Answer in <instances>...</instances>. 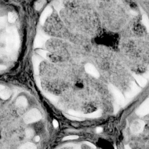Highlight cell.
Returning <instances> with one entry per match:
<instances>
[{
  "mask_svg": "<svg viewBox=\"0 0 149 149\" xmlns=\"http://www.w3.org/2000/svg\"><path fill=\"white\" fill-rule=\"evenodd\" d=\"M6 43V51L8 53L15 51L19 44V37L17 31L13 28H9L7 30V34L4 37Z\"/></svg>",
  "mask_w": 149,
  "mask_h": 149,
  "instance_id": "obj_1",
  "label": "cell"
},
{
  "mask_svg": "<svg viewBox=\"0 0 149 149\" xmlns=\"http://www.w3.org/2000/svg\"><path fill=\"white\" fill-rule=\"evenodd\" d=\"M42 115L37 109H32L24 117V121L26 124H31L41 119Z\"/></svg>",
  "mask_w": 149,
  "mask_h": 149,
  "instance_id": "obj_2",
  "label": "cell"
},
{
  "mask_svg": "<svg viewBox=\"0 0 149 149\" xmlns=\"http://www.w3.org/2000/svg\"><path fill=\"white\" fill-rule=\"evenodd\" d=\"M144 123L142 120H136L132 123L130 129L133 133L138 134L141 133L144 127Z\"/></svg>",
  "mask_w": 149,
  "mask_h": 149,
  "instance_id": "obj_3",
  "label": "cell"
},
{
  "mask_svg": "<svg viewBox=\"0 0 149 149\" xmlns=\"http://www.w3.org/2000/svg\"><path fill=\"white\" fill-rule=\"evenodd\" d=\"M149 112V105L148 100L144 102L136 111V114L140 117H143L148 114Z\"/></svg>",
  "mask_w": 149,
  "mask_h": 149,
  "instance_id": "obj_4",
  "label": "cell"
},
{
  "mask_svg": "<svg viewBox=\"0 0 149 149\" xmlns=\"http://www.w3.org/2000/svg\"><path fill=\"white\" fill-rule=\"evenodd\" d=\"M11 91L8 89H7L5 87L0 90V97L3 100L8 99L11 96Z\"/></svg>",
  "mask_w": 149,
  "mask_h": 149,
  "instance_id": "obj_5",
  "label": "cell"
},
{
  "mask_svg": "<svg viewBox=\"0 0 149 149\" xmlns=\"http://www.w3.org/2000/svg\"><path fill=\"white\" fill-rule=\"evenodd\" d=\"M16 104L19 107H25L28 105V101L25 97L22 96L18 98L16 101Z\"/></svg>",
  "mask_w": 149,
  "mask_h": 149,
  "instance_id": "obj_6",
  "label": "cell"
},
{
  "mask_svg": "<svg viewBox=\"0 0 149 149\" xmlns=\"http://www.w3.org/2000/svg\"><path fill=\"white\" fill-rule=\"evenodd\" d=\"M101 115H102V111L101 110H99L95 112L87 114L86 115H84V117L89 118H96L100 117Z\"/></svg>",
  "mask_w": 149,
  "mask_h": 149,
  "instance_id": "obj_7",
  "label": "cell"
},
{
  "mask_svg": "<svg viewBox=\"0 0 149 149\" xmlns=\"http://www.w3.org/2000/svg\"><path fill=\"white\" fill-rule=\"evenodd\" d=\"M114 95L115 97V99L117 100V101L120 104H123L124 103V99L123 96H122V94L119 93L118 91H114Z\"/></svg>",
  "mask_w": 149,
  "mask_h": 149,
  "instance_id": "obj_8",
  "label": "cell"
},
{
  "mask_svg": "<svg viewBox=\"0 0 149 149\" xmlns=\"http://www.w3.org/2000/svg\"><path fill=\"white\" fill-rule=\"evenodd\" d=\"M68 113H69L70 115L74 116V117H77V118H80L81 117H83L84 115H85L80 111H76L72 110H69Z\"/></svg>",
  "mask_w": 149,
  "mask_h": 149,
  "instance_id": "obj_9",
  "label": "cell"
},
{
  "mask_svg": "<svg viewBox=\"0 0 149 149\" xmlns=\"http://www.w3.org/2000/svg\"><path fill=\"white\" fill-rule=\"evenodd\" d=\"M17 18V16L15 13L13 12H9L8 14V21L10 23L15 22Z\"/></svg>",
  "mask_w": 149,
  "mask_h": 149,
  "instance_id": "obj_10",
  "label": "cell"
},
{
  "mask_svg": "<svg viewBox=\"0 0 149 149\" xmlns=\"http://www.w3.org/2000/svg\"><path fill=\"white\" fill-rule=\"evenodd\" d=\"M19 149H36V146L32 143H26L22 145Z\"/></svg>",
  "mask_w": 149,
  "mask_h": 149,
  "instance_id": "obj_11",
  "label": "cell"
},
{
  "mask_svg": "<svg viewBox=\"0 0 149 149\" xmlns=\"http://www.w3.org/2000/svg\"><path fill=\"white\" fill-rule=\"evenodd\" d=\"M7 19L6 17H0V29L3 28L7 23Z\"/></svg>",
  "mask_w": 149,
  "mask_h": 149,
  "instance_id": "obj_12",
  "label": "cell"
},
{
  "mask_svg": "<svg viewBox=\"0 0 149 149\" xmlns=\"http://www.w3.org/2000/svg\"><path fill=\"white\" fill-rule=\"evenodd\" d=\"M26 136L27 138H31L34 134V132L32 129H27L26 130Z\"/></svg>",
  "mask_w": 149,
  "mask_h": 149,
  "instance_id": "obj_13",
  "label": "cell"
},
{
  "mask_svg": "<svg viewBox=\"0 0 149 149\" xmlns=\"http://www.w3.org/2000/svg\"><path fill=\"white\" fill-rule=\"evenodd\" d=\"M79 138V136L77 135H70L67 136L63 139V140H75Z\"/></svg>",
  "mask_w": 149,
  "mask_h": 149,
  "instance_id": "obj_14",
  "label": "cell"
},
{
  "mask_svg": "<svg viewBox=\"0 0 149 149\" xmlns=\"http://www.w3.org/2000/svg\"><path fill=\"white\" fill-rule=\"evenodd\" d=\"M65 116L68 118V119H71V120H72V121H83V119H81L80 118H77V117H74V116H71V115H66L65 114Z\"/></svg>",
  "mask_w": 149,
  "mask_h": 149,
  "instance_id": "obj_15",
  "label": "cell"
},
{
  "mask_svg": "<svg viewBox=\"0 0 149 149\" xmlns=\"http://www.w3.org/2000/svg\"><path fill=\"white\" fill-rule=\"evenodd\" d=\"M47 97L52 102H57L58 101V99L55 96L52 95V94H48Z\"/></svg>",
  "mask_w": 149,
  "mask_h": 149,
  "instance_id": "obj_16",
  "label": "cell"
},
{
  "mask_svg": "<svg viewBox=\"0 0 149 149\" xmlns=\"http://www.w3.org/2000/svg\"><path fill=\"white\" fill-rule=\"evenodd\" d=\"M52 124H53V126L54 128H57L58 126H59V124H58V121L57 120H54L53 122H52Z\"/></svg>",
  "mask_w": 149,
  "mask_h": 149,
  "instance_id": "obj_17",
  "label": "cell"
},
{
  "mask_svg": "<svg viewBox=\"0 0 149 149\" xmlns=\"http://www.w3.org/2000/svg\"><path fill=\"white\" fill-rule=\"evenodd\" d=\"M85 144H86L87 145L89 146L90 147H92V148H96V147L95 145H94L93 143H90V142H85Z\"/></svg>",
  "mask_w": 149,
  "mask_h": 149,
  "instance_id": "obj_18",
  "label": "cell"
},
{
  "mask_svg": "<svg viewBox=\"0 0 149 149\" xmlns=\"http://www.w3.org/2000/svg\"><path fill=\"white\" fill-rule=\"evenodd\" d=\"M6 69V66L4 65H0V71H3L4 70Z\"/></svg>",
  "mask_w": 149,
  "mask_h": 149,
  "instance_id": "obj_19",
  "label": "cell"
},
{
  "mask_svg": "<svg viewBox=\"0 0 149 149\" xmlns=\"http://www.w3.org/2000/svg\"><path fill=\"white\" fill-rule=\"evenodd\" d=\"M102 130H103V128H101V127H99V128H97V129H96L97 133H100V132H102Z\"/></svg>",
  "mask_w": 149,
  "mask_h": 149,
  "instance_id": "obj_20",
  "label": "cell"
},
{
  "mask_svg": "<svg viewBox=\"0 0 149 149\" xmlns=\"http://www.w3.org/2000/svg\"><path fill=\"white\" fill-rule=\"evenodd\" d=\"M118 110H119V108H118V107L117 105H115V106H114V111H115V113L118 112Z\"/></svg>",
  "mask_w": 149,
  "mask_h": 149,
  "instance_id": "obj_21",
  "label": "cell"
},
{
  "mask_svg": "<svg viewBox=\"0 0 149 149\" xmlns=\"http://www.w3.org/2000/svg\"><path fill=\"white\" fill-rule=\"evenodd\" d=\"M40 140V138L39 136H36V138H35V141H36V142H39Z\"/></svg>",
  "mask_w": 149,
  "mask_h": 149,
  "instance_id": "obj_22",
  "label": "cell"
},
{
  "mask_svg": "<svg viewBox=\"0 0 149 149\" xmlns=\"http://www.w3.org/2000/svg\"><path fill=\"white\" fill-rule=\"evenodd\" d=\"M74 149H81V148H80V146H76L75 147Z\"/></svg>",
  "mask_w": 149,
  "mask_h": 149,
  "instance_id": "obj_23",
  "label": "cell"
},
{
  "mask_svg": "<svg viewBox=\"0 0 149 149\" xmlns=\"http://www.w3.org/2000/svg\"><path fill=\"white\" fill-rule=\"evenodd\" d=\"M125 149H131V148H130V147H129L128 145H126V146H125Z\"/></svg>",
  "mask_w": 149,
  "mask_h": 149,
  "instance_id": "obj_24",
  "label": "cell"
},
{
  "mask_svg": "<svg viewBox=\"0 0 149 149\" xmlns=\"http://www.w3.org/2000/svg\"><path fill=\"white\" fill-rule=\"evenodd\" d=\"M5 87L4 86H3V85H0V90L1 89H4Z\"/></svg>",
  "mask_w": 149,
  "mask_h": 149,
  "instance_id": "obj_25",
  "label": "cell"
},
{
  "mask_svg": "<svg viewBox=\"0 0 149 149\" xmlns=\"http://www.w3.org/2000/svg\"><path fill=\"white\" fill-rule=\"evenodd\" d=\"M1 57V54H0V57Z\"/></svg>",
  "mask_w": 149,
  "mask_h": 149,
  "instance_id": "obj_26",
  "label": "cell"
}]
</instances>
